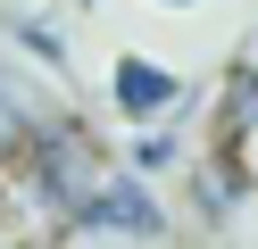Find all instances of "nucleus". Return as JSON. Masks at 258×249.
Instances as JSON below:
<instances>
[{
    "label": "nucleus",
    "mask_w": 258,
    "mask_h": 249,
    "mask_svg": "<svg viewBox=\"0 0 258 249\" xmlns=\"http://www.w3.org/2000/svg\"><path fill=\"white\" fill-rule=\"evenodd\" d=\"M167 9H191V0H167Z\"/></svg>",
    "instance_id": "9"
},
{
    "label": "nucleus",
    "mask_w": 258,
    "mask_h": 249,
    "mask_svg": "<svg viewBox=\"0 0 258 249\" xmlns=\"http://www.w3.org/2000/svg\"><path fill=\"white\" fill-rule=\"evenodd\" d=\"M42 125V108H34V92H25L9 66H0V158H17L25 149V133Z\"/></svg>",
    "instance_id": "6"
},
{
    "label": "nucleus",
    "mask_w": 258,
    "mask_h": 249,
    "mask_svg": "<svg viewBox=\"0 0 258 249\" xmlns=\"http://www.w3.org/2000/svg\"><path fill=\"white\" fill-rule=\"evenodd\" d=\"M100 158H108V149L92 141L75 116H42V125L25 133L17 158H0V175L25 191V208L42 216V232H50V224H67V216L108 183V166H100Z\"/></svg>",
    "instance_id": "1"
},
{
    "label": "nucleus",
    "mask_w": 258,
    "mask_h": 249,
    "mask_svg": "<svg viewBox=\"0 0 258 249\" xmlns=\"http://www.w3.org/2000/svg\"><path fill=\"white\" fill-rule=\"evenodd\" d=\"M183 166V141H175V125H150L134 149H125V175L134 183H150V175H175Z\"/></svg>",
    "instance_id": "7"
},
{
    "label": "nucleus",
    "mask_w": 258,
    "mask_h": 249,
    "mask_svg": "<svg viewBox=\"0 0 258 249\" xmlns=\"http://www.w3.org/2000/svg\"><path fill=\"white\" fill-rule=\"evenodd\" d=\"M9 33H17V50H25V58H42V66H58V58H67V42L50 33V17H17Z\"/></svg>",
    "instance_id": "8"
},
{
    "label": "nucleus",
    "mask_w": 258,
    "mask_h": 249,
    "mask_svg": "<svg viewBox=\"0 0 258 249\" xmlns=\"http://www.w3.org/2000/svg\"><path fill=\"white\" fill-rule=\"evenodd\" d=\"M250 133H258V66H233V83L217 100V149H241Z\"/></svg>",
    "instance_id": "5"
},
{
    "label": "nucleus",
    "mask_w": 258,
    "mask_h": 249,
    "mask_svg": "<svg viewBox=\"0 0 258 249\" xmlns=\"http://www.w3.org/2000/svg\"><path fill=\"white\" fill-rule=\"evenodd\" d=\"M241 191H250V175L233 166V149H217V158L191 175V216H200V224H233V199Z\"/></svg>",
    "instance_id": "4"
},
{
    "label": "nucleus",
    "mask_w": 258,
    "mask_h": 249,
    "mask_svg": "<svg viewBox=\"0 0 258 249\" xmlns=\"http://www.w3.org/2000/svg\"><path fill=\"white\" fill-rule=\"evenodd\" d=\"M108 108L134 116V125H175V108H183V75L158 58H117L108 66Z\"/></svg>",
    "instance_id": "3"
},
{
    "label": "nucleus",
    "mask_w": 258,
    "mask_h": 249,
    "mask_svg": "<svg viewBox=\"0 0 258 249\" xmlns=\"http://www.w3.org/2000/svg\"><path fill=\"white\" fill-rule=\"evenodd\" d=\"M75 232H84V241H158V232H167V208H158V191L150 183H134V175H108L100 191L84 199V208L67 216Z\"/></svg>",
    "instance_id": "2"
}]
</instances>
